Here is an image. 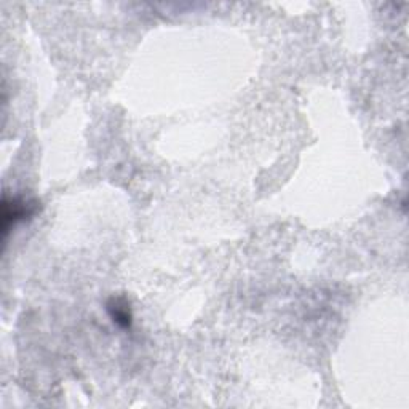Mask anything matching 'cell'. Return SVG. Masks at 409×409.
<instances>
[{"instance_id": "1", "label": "cell", "mask_w": 409, "mask_h": 409, "mask_svg": "<svg viewBox=\"0 0 409 409\" xmlns=\"http://www.w3.org/2000/svg\"><path fill=\"white\" fill-rule=\"evenodd\" d=\"M35 213V203L31 201H24L19 199H12L8 200L7 197L3 199V232L7 234L10 226H14L18 221H23L32 216Z\"/></svg>"}, {"instance_id": "2", "label": "cell", "mask_w": 409, "mask_h": 409, "mask_svg": "<svg viewBox=\"0 0 409 409\" xmlns=\"http://www.w3.org/2000/svg\"><path fill=\"white\" fill-rule=\"evenodd\" d=\"M109 314L112 320L122 328H130L131 325V312L126 302L122 299H112L109 304Z\"/></svg>"}]
</instances>
